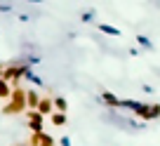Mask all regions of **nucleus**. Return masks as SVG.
Listing matches in <instances>:
<instances>
[{"label": "nucleus", "instance_id": "9d476101", "mask_svg": "<svg viewBox=\"0 0 160 146\" xmlns=\"http://www.w3.org/2000/svg\"><path fill=\"white\" fill-rule=\"evenodd\" d=\"M52 123H54V125H64L66 123V113H59V111L52 113Z\"/></svg>", "mask_w": 160, "mask_h": 146}, {"label": "nucleus", "instance_id": "9b49d317", "mask_svg": "<svg viewBox=\"0 0 160 146\" xmlns=\"http://www.w3.org/2000/svg\"><path fill=\"white\" fill-rule=\"evenodd\" d=\"M99 31H104V33H108V35H120L118 28H113V26H104V24H99Z\"/></svg>", "mask_w": 160, "mask_h": 146}, {"label": "nucleus", "instance_id": "f03ea898", "mask_svg": "<svg viewBox=\"0 0 160 146\" xmlns=\"http://www.w3.org/2000/svg\"><path fill=\"white\" fill-rule=\"evenodd\" d=\"M160 116V106L158 104H141V111H139V118L144 120H153V118Z\"/></svg>", "mask_w": 160, "mask_h": 146}, {"label": "nucleus", "instance_id": "1a4fd4ad", "mask_svg": "<svg viewBox=\"0 0 160 146\" xmlns=\"http://www.w3.org/2000/svg\"><path fill=\"white\" fill-rule=\"evenodd\" d=\"M52 106H54L59 113H64V111H66V101H64V99H59V97H57V99H52Z\"/></svg>", "mask_w": 160, "mask_h": 146}, {"label": "nucleus", "instance_id": "6e6552de", "mask_svg": "<svg viewBox=\"0 0 160 146\" xmlns=\"http://www.w3.org/2000/svg\"><path fill=\"white\" fill-rule=\"evenodd\" d=\"M104 101H106L108 106H120V99H118L115 94H111V92H104Z\"/></svg>", "mask_w": 160, "mask_h": 146}, {"label": "nucleus", "instance_id": "423d86ee", "mask_svg": "<svg viewBox=\"0 0 160 146\" xmlns=\"http://www.w3.org/2000/svg\"><path fill=\"white\" fill-rule=\"evenodd\" d=\"M38 104H40V97H38V92H26V106H31V108H38Z\"/></svg>", "mask_w": 160, "mask_h": 146}, {"label": "nucleus", "instance_id": "f257e3e1", "mask_svg": "<svg viewBox=\"0 0 160 146\" xmlns=\"http://www.w3.org/2000/svg\"><path fill=\"white\" fill-rule=\"evenodd\" d=\"M24 73H26L24 66H7V68H2V80L17 85V83L21 80V76H24Z\"/></svg>", "mask_w": 160, "mask_h": 146}, {"label": "nucleus", "instance_id": "7ed1b4c3", "mask_svg": "<svg viewBox=\"0 0 160 146\" xmlns=\"http://www.w3.org/2000/svg\"><path fill=\"white\" fill-rule=\"evenodd\" d=\"M12 101H14L12 111H19V108H24V106H26V92L19 90V87H14V92H12Z\"/></svg>", "mask_w": 160, "mask_h": 146}, {"label": "nucleus", "instance_id": "39448f33", "mask_svg": "<svg viewBox=\"0 0 160 146\" xmlns=\"http://www.w3.org/2000/svg\"><path fill=\"white\" fill-rule=\"evenodd\" d=\"M52 108H54V106H52V99H40V104H38V108H35V111L45 118L47 113H52Z\"/></svg>", "mask_w": 160, "mask_h": 146}, {"label": "nucleus", "instance_id": "0eeeda50", "mask_svg": "<svg viewBox=\"0 0 160 146\" xmlns=\"http://www.w3.org/2000/svg\"><path fill=\"white\" fill-rule=\"evenodd\" d=\"M12 94V90H10V85H7L2 78H0V99H7V97Z\"/></svg>", "mask_w": 160, "mask_h": 146}, {"label": "nucleus", "instance_id": "f8f14e48", "mask_svg": "<svg viewBox=\"0 0 160 146\" xmlns=\"http://www.w3.org/2000/svg\"><path fill=\"white\" fill-rule=\"evenodd\" d=\"M139 43H141V45H144V47H151V43H148V40H146L144 35H139Z\"/></svg>", "mask_w": 160, "mask_h": 146}, {"label": "nucleus", "instance_id": "20e7f679", "mask_svg": "<svg viewBox=\"0 0 160 146\" xmlns=\"http://www.w3.org/2000/svg\"><path fill=\"white\" fill-rule=\"evenodd\" d=\"M28 118H31V130H33V134H38V132H42V116H40L38 111H31L28 113Z\"/></svg>", "mask_w": 160, "mask_h": 146}, {"label": "nucleus", "instance_id": "ddd939ff", "mask_svg": "<svg viewBox=\"0 0 160 146\" xmlns=\"http://www.w3.org/2000/svg\"><path fill=\"white\" fill-rule=\"evenodd\" d=\"M19 146H31V144H19Z\"/></svg>", "mask_w": 160, "mask_h": 146}]
</instances>
